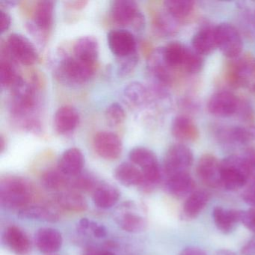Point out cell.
Returning a JSON list of instances; mask_svg holds the SVG:
<instances>
[{"label":"cell","instance_id":"1","mask_svg":"<svg viewBox=\"0 0 255 255\" xmlns=\"http://www.w3.org/2000/svg\"><path fill=\"white\" fill-rule=\"evenodd\" d=\"M222 187L236 191L244 187L249 180L255 177V171L244 153L234 154L221 161Z\"/></svg>","mask_w":255,"mask_h":255},{"label":"cell","instance_id":"2","mask_svg":"<svg viewBox=\"0 0 255 255\" xmlns=\"http://www.w3.org/2000/svg\"><path fill=\"white\" fill-rule=\"evenodd\" d=\"M162 49L167 65L174 72L195 74L202 69L204 65L202 56L179 41H172Z\"/></svg>","mask_w":255,"mask_h":255},{"label":"cell","instance_id":"3","mask_svg":"<svg viewBox=\"0 0 255 255\" xmlns=\"http://www.w3.org/2000/svg\"><path fill=\"white\" fill-rule=\"evenodd\" d=\"M33 197V189L26 179L17 176L2 178L0 183V202L9 210H20L27 206Z\"/></svg>","mask_w":255,"mask_h":255},{"label":"cell","instance_id":"4","mask_svg":"<svg viewBox=\"0 0 255 255\" xmlns=\"http://www.w3.org/2000/svg\"><path fill=\"white\" fill-rule=\"evenodd\" d=\"M225 80L231 87L245 88L255 93V57L246 53L233 59L225 71Z\"/></svg>","mask_w":255,"mask_h":255},{"label":"cell","instance_id":"5","mask_svg":"<svg viewBox=\"0 0 255 255\" xmlns=\"http://www.w3.org/2000/svg\"><path fill=\"white\" fill-rule=\"evenodd\" d=\"M95 73V65H89L75 56L63 58L56 70V77L62 83L80 85L89 81Z\"/></svg>","mask_w":255,"mask_h":255},{"label":"cell","instance_id":"6","mask_svg":"<svg viewBox=\"0 0 255 255\" xmlns=\"http://www.w3.org/2000/svg\"><path fill=\"white\" fill-rule=\"evenodd\" d=\"M12 90L11 113L14 117L26 120L25 125L28 122V116L32 114L36 106L35 89L32 85L19 77L12 86Z\"/></svg>","mask_w":255,"mask_h":255},{"label":"cell","instance_id":"7","mask_svg":"<svg viewBox=\"0 0 255 255\" xmlns=\"http://www.w3.org/2000/svg\"><path fill=\"white\" fill-rule=\"evenodd\" d=\"M193 164L192 150L183 144L170 146L164 158L163 172L166 177L189 172Z\"/></svg>","mask_w":255,"mask_h":255},{"label":"cell","instance_id":"8","mask_svg":"<svg viewBox=\"0 0 255 255\" xmlns=\"http://www.w3.org/2000/svg\"><path fill=\"white\" fill-rule=\"evenodd\" d=\"M111 16L119 26H132L135 30L144 26V17L135 1L116 0L111 2Z\"/></svg>","mask_w":255,"mask_h":255},{"label":"cell","instance_id":"9","mask_svg":"<svg viewBox=\"0 0 255 255\" xmlns=\"http://www.w3.org/2000/svg\"><path fill=\"white\" fill-rule=\"evenodd\" d=\"M217 47L224 56L231 59H237L243 51V40L240 32L231 23H221L216 26Z\"/></svg>","mask_w":255,"mask_h":255},{"label":"cell","instance_id":"10","mask_svg":"<svg viewBox=\"0 0 255 255\" xmlns=\"http://www.w3.org/2000/svg\"><path fill=\"white\" fill-rule=\"evenodd\" d=\"M7 51L14 59L24 65H34L38 59V53L29 38L20 33L8 35L5 44Z\"/></svg>","mask_w":255,"mask_h":255},{"label":"cell","instance_id":"11","mask_svg":"<svg viewBox=\"0 0 255 255\" xmlns=\"http://www.w3.org/2000/svg\"><path fill=\"white\" fill-rule=\"evenodd\" d=\"M135 203H125L120 207L115 216L116 222L121 228L131 234H140L145 231L147 220L136 210Z\"/></svg>","mask_w":255,"mask_h":255},{"label":"cell","instance_id":"12","mask_svg":"<svg viewBox=\"0 0 255 255\" xmlns=\"http://www.w3.org/2000/svg\"><path fill=\"white\" fill-rule=\"evenodd\" d=\"M94 149L103 159L116 160L122 155L123 144L119 135L108 131L98 132L94 137Z\"/></svg>","mask_w":255,"mask_h":255},{"label":"cell","instance_id":"13","mask_svg":"<svg viewBox=\"0 0 255 255\" xmlns=\"http://www.w3.org/2000/svg\"><path fill=\"white\" fill-rule=\"evenodd\" d=\"M240 101L231 92H216L210 97L207 104L209 113L216 117L228 118L237 114Z\"/></svg>","mask_w":255,"mask_h":255},{"label":"cell","instance_id":"14","mask_svg":"<svg viewBox=\"0 0 255 255\" xmlns=\"http://www.w3.org/2000/svg\"><path fill=\"white\" fill-rule=\"evenodd\" d=\"M221 162L212 154H204L197 164L196 173L199 180L210 188L222 187Z\"/></svg>","mask_w":255,"mask_h":255},{"label":"cell","instance_id":"15","mask_svg":"<svg viewBox=\"0 0 255 255\" xmlns=\"http://www.w3.org/2000/svg\"><path fill=\"white\" fill-rule=\"evenodd\" d=\"M107 43L112 53L118 59L136 52L135 37L127 29H112L107 34Z\"/></svg>","mask_w":255,"mask_h":255},{"label":"cell","instance_id":"16","mask_svg":"<svg viewBox=\"0 0 255 255\" xmlns=\"http://www.w3.org/2000/svg\"><path fill=\"white\" fill-rule=\"evenodd\" d=\"M85 157L83 152L77 147L67 149L58 161V169L69 178H74L83 172Z\"/></svg>","mask_w":255,"mask_h":255},{"label":"cell","instance_id":"17","mask_svg":"<svg viewBox=\"0 0 255 255\" xmlns=\"http://www.w3.org/2000/svg\"><path fill=\"white\" fill-rule=\"evenodd\" d=\"M4 244L16 255H28L32 251V243L24 231L11 225L4 231Z\"/></svg>","mask_w":255,"mask_h":255},{"label":"cell","instance_id":"18","mask_svg":"<svg viewBox=\"0 0 255 255\" xmlns=\"http://www.w3.org/2000/svg\"><path fill=\"white\" fill-rule=\"evenodd\" d=\"M35 243L40 252L47 255H53L60 250L63 244V238L57 230L42 228L35 233Z\"/></svg>","mask_w":255,"mask_h":255},{"label":"cell","instance_id":"19","mask_svg":"<svg viewBox=\"0 0 255 255\" xmlns=\"http://www.w3.org/2000/svg\"><path fill=\"white\" fill-rule=\"evenodd\" d=\"M195 183L189 172L166 177L165 189L171 196L183 198L195 192Z\"/></svg>","mask_w":255,"mask_h":255},{"label":"cell","instance_id":"20","mask_svg":"<svg viewBox=\"0 0 255 255\" xmlns=\"http://www.w3.org/2000/svg\"><path fill=\"white\" fill-rule=\"evenodd\" d=\"M80 114L72 106L65 105L59 107L53 118L55 129L58 133H69L78 126Z\"/></svg>","mask_w":255,"mask_h":255},{"label":"cell","instance_id":"21","mask_svg":"<svg viewBox=\"0 0 255 255\" xmlns=\"http://www.w3.org/2000/svg\"><path fill=\"white\" fill-rule=\"evenodd\" d=\"M73 53L77 59L89 65H95L99 56L98 40L91 35L78 38L74 43Z\"/></svg>","mask_w":255,"mask_h":255},{"label":"cell","instance_id":"22","mask_svg":"<svg viewBox=\"0 0 255 255\" xmlns=\"http://www.w3.org/2000/svg\"><path fill=\"white\" fill-rule=\"evenodd\" d=\"M54 2L50 0L38 1L34 10L33 23L30 24L34 32L45 33L50 30L53 24Z\"/></svg>","mask_w":255,"mask_h":255},{"label":"cell","instance_id":"23","mask_svg":"<svg viewBox=\"0 0 255 255\" xmlns=\"http://www.w3.org/2000/svg\"><path fill=\"white\" fill-rule=\"evenodd\" d=\"M171 133L174 138L183 142H195L200 138V132L193 121L186 116L176 117L171 124Z\"/></svg>","mask_w":255,"mask_h":255},{"label":"cell","instance_id":"24","mask_svg":"<svg viewBox=\"0 0 255 255\" xmlns=\"http://www.w3.org/2000/svg\"><path fill=\"white\" fill-rule=\"evenodd\" d=\"M243 211L228 210L222 207L213 209V218L215 225L223 234H230L239 223H242Z\"/></svg>","mask_w":255,"mask_h":255},{"label":"cell","instance_id":"25","mask_svg":"<svg viewBox=\"0 0 255 255\" xmlns=\"http://www.w3.org/2000/svg\"><path fill=\"white\" fill-rule=\"evenodd\" d=\"M210 199V193L207 190H196L187 197L182 209V218L192 220L199 216Z\"/></svg>","mask_w":255,"mask_h":255},{"label":"cell","instance_id":"26","mask_svg":"<svg viewBox=\"0 0 255 255\" xmlns=\"http://www.w3.org/2000/svg\"><path fill=\"white\" fill-rule=\"evenodd\" d=\"M192 49L201 56L210 54L217 47L216 27L205 26L198 31L192 39Z\"/></svg>","mask_w":255,"mask_h":255},{"label":"cell","instance_id":"27","mask_svg":"<svg viewBox=\"0 0 255 255\" xmlns=\"http://www.w3.org/2000/svg\"><path fill=\"white\" fill-rule=\"evenodd\" d=\"M121 192L116 186L107 183H99L92 192V198L97 207L104 210L114 207L120 199Z\"/></svg>","mask_w":255,"mask_h":255},{"label":"cell","instance_id":"28","mask_svg":"<svg viewBox=\"0 0 255 255\" xmlns=\"http://www.w3.org/2000/svg\"><path fill=\"white\" fill-rule=\"evenodd\" d=\"M56 204L67 211L73 212V213H82L85 212L88 209L87 201L86 198L74 190L61 191L56 194Z\"/></svg>","mask_w":255,"mask_h":255},{"label":"cell","instance_id":"29","mask_svg":"<svg viewBox=\"0 0 255 255\" xmlns=\"http://www.w3.org/2000/svg\"><path fill=\"white\" fill-rule=\"evenodd\" d=\"M114 176L121 184L128 187H138L142 181V172L132 162H122L118 165L115 169Z\"/></svg>","mask_w":255,"mask_h":255},{"label":"cell","instance_id":"30","mask_svg":"<svg viewBox=\"0 0 255 255\" xmlns=\"http://www.w3.org/2000/svg\"><path fill=\"white\" fill-rule=\"evenodd\" d=\"M164 9L180 23L191 17L195 2L191 0H168L163 2Z\"/></svg>","mask_w":255,"mask_h":255},{"label":"cell","instance_id":"31","mask_svg":"<svg viewBox=\"0 0 255 255\" xmlns=\"http://www.w3.org/2000/svg\"><path fill=\"white\" fill-rule=\"evenodd\" d=\"M221 138L225 141L245 144L255 141V125L249 127H234L222 129Z\"/></svg>","mask_w":255,"mask_h":255},{"label":"cell","instance_id":"32","mask_svg":"<svg viewBox=\"0 0 255 255\" xmlns=\"http://www.w3.org/2000/svg\"><path fill=\"white\" fill-rule=\"evenodd\" d=\"M21 219H33L47 222H56L59 220L57 212L49 207L42 205H29L18 211Z\"/></svg>","mask_w":255,"mask_h":255},{"label":"cell","instance_id":"33","mask_svg":"<svg viewBox=\"0 0 255 255\" xmlns=\"http://www.w3.org/2000/svg\"><path fill=\"white\" fill-rule=\"evenodd\" d=\"M129 159L142 171L160 166L156 154L147 147H134L129 151Z\"/></svg>","mask_w":255,"mask_h":255},{"label":"cell","instance_id":"34","mask_svg":"<svg viewBox=\"0 0 255 255\" xmlns=\"http://www.w3.org/2000/svg\"><path fill=\"white\" fill-rule=\"evenodd\" d=\"M123 95L125 101L134 107L147 104L150 96L149 89L139 82H132L125 86Z\"/></svg>","mask_w":255,"mask_h":255},{"label":"cell","instance_id":"35","mask_svg":"<svg viewBox=\"0 0 255 255\" xmlns=\"http://www.w3.org/2000/svg\"><path fill=\"white\" fill-rule=\"evenodd\" d=\"M41 184L49 190H60L71 187V178L62 174L59 169H48L43 173Z\"/></svg>","mask_w":255,"mask_h":255},{"label":"cell","instance_id":"36","mask_svg":"<svg viewBox=\"0 0 255 255\" xmlns=\"http://www.w3.org/2000/svg\"><path fill=\"white\" fill-rule=\"evenodd\" d=\"M154 26L159 33L168 35L174 33L177 30L178 23L163 9L155 17Z\"/></svg>","mask_w":255,"mask_h":255},{"label":"cell","instance_id":"37","mask_svg":"<svg viewBox=\"0 0 255 255\" xmlns=\"http://www.w3.org/2000/svg\"><path fill=\"white\" fill-rule=\"evenodd\" d=\"M19 76L9 61L2 59L0 62V83L2 87H12L18 80Z\"/></svg>","mask_w":255,"mask_h":255},{"label":"cell","instance_id":"38","mask_svg":"<svg viewBox=\"0 0 255 255\" xmlns=\"http://www.w3.org/2000/svg\"><path fill=\"white\" fill-rule=\"evenodd\" d=\"M98 180L89 174H81L72 178L71 182V190L76 192H93L98 185Z\"/></svg>","mask_w":255,"mask_h":255},{"label":"cell","instance_id":"39","mask_svg":"<svg viewBox=\"0 0 255 255\" xmlns=\"http://www.w3.org/2000/svg\"><path fill=\"white\" fill-rule=\"evenodd\" d=\"M105 117L110 125L119 126L125 122L126 113L123 107L119 103H113L107 107L105 111Z\"/></svg>","mask_w":255,"mask_h":255},{"label":"cell","instance_id":"40","mask_svg":"<svg viewBox=\"0 0 255 255\" xmlns=\"http://www.w3.org/2000/svg\"><path fill=\"white\" fill-rule=\"evenodd\" d=\"M138 62V56L136 52L125 56L119 58L118 62V74L120 77H126L133 71Z\"/></svg>","mask_w":255,"mask_h":255},{"label":"cell","instance_id":"41","mask_svg":"<svg viewBox=\"0 0 255 255\" xmlns=\"http://www.w3.org/2000/svg\"><path fill=\"white\" fill-rule=\"evenodd\" d=\"M242 223L247 229L255 234V209L243 211Z\"/></svg>","mask_w":255,"mask_h":255},{"label":"cell","instance_id":"42","mask_svg":"<svg viewBox=\"0 0 255 255\" xmlns=\"http://www.w3.org/2000/svg\"><path fill=\"white\" fill-rule=\"evenodd\" d=\"M90 231L93 234L94 237L96 238H103V237H105L107 234V229L104 225L98 224V222H93V221H91L90 225L88 230V232H90Z\"/></svg>","mask_w":255,"mask_h":255},{"label":"cell","instance_id":"43","mask_svg":"<svg viewBox=\"0 0 255 255\" xmlns=\"http://www.w3.org/2000/svg\"><path fill=\"white\" fill-rule=\"evenodd\" d=\"M11 19L9 14L4 11L0 10V31L2 33L6 32L11 26Z\"/></svg>","mask_w":255,"mask_h":255},{"label":"cell","instance_id":"44","mask_svg":"<svg viewBox=\"0 0 255 255\" xmlns=\"http://www.w3.org/2000/svg\"><path fill=\"white\" fill-rule=\"evenodd\" d=\"M243 198L245 202L255 209V184L252 185L243 192Z\"/></svg>","mask_w":255,"mask_h":255},{"label":"cell","instance_id":"45","mask_svg":"<svg viewBox=\"0 0 255 255\" xmlns=\"http://www.w3.org/2000/svg\"><path fill=\"white\" fill-rule=\"evenodd\" d=\"M241 253L243 255H255V236L243 246Z\"/></svg>","mask_w":255,"mask_h":255},{"label":"cell","instance_id":"46","mask_svg":"<svg viewBox=\"0 0 255 255\" xmlns=\"http://www.w3.org/2000/svg\"><path fill=\"white\" fill-rule=\"evenodd\" d=\"M83 255H116L111 251L101 250L95 247L86 248Z\"/></svg>","mask_w":255,"mask_h":255},{"label":"cell","instance_id":"47","mask_svg":"<svg viewBox=\"0 0 255 255\" xmlns=\"http://www.w3.org/2000/svg\"><path fill=\"white\" fill-rule=\"evenodd\" d=\"M86 0H75V1H66L65 5L71 9L80 10L84 8L88 4Z\"/></svg>","mask_w":255,"mask_h":255},{"label":"cell","instance_id":"48","mask_svg":"<svg viewBox=\"0 0 255 255\" xmlns=\"http://www.w3.org/2000/svg\"><path fill=\"white\" fill-rule=\"evenodd\" d=\"M179 255H208L202 249L198 248L189 247L182 251Z\"/></svg>","mask_w":255,"mask_h":255},{"label":"cell","instance_id":"49","mask_svg":"<svg viewBox=\"0 0 255 255\" xmlns=\"http://www.w3.org/2000/svg\"><path fill=\"white\" fill-rule=\"evenodd\" d=\"M90 223L91 220H89V219H87V218H83V219L79 222V230L83 233L88 232Z\"/></svg>","mask_w":255,"mask_h":255},{"label":"cell","instance_id":"50","mask_svg":"<svg viewBox=\"0 0 255 255\" xmlns=\"http://www.w3.org/2000/svg\"><path fill=\"white\" fill-rule=\"evenodd\" d=\"M216 255H237L232 251L228 250V249H220L216 252Z\"/></svg>","mask_w":255,"mask_h":255},{"label":"cell","instance_id":"51","mask_svg":"<svg viewBox=\"0 0 255 255\" xmlns=\"http://www.w3.org/2000/svg\"><path fill=\"white\" fill-rule=\"evenodd\" d=\"M17 4V1H11V0L3 1V2H1V5H3L4 6L7 7V8H11V7H14Z\"/></svg>","mask_w":255,"mask_h":255},{"label":"cell","instance_id":"52","mask_svg":"<svg viewBox=\"0 0 255 255\" xmlns=\"http://www.w3.org/2000/svg\"><path fill=\"white\" fill-rule=\"evenodd\" d=\"M5 147H6V141H5L2 135H0V151H1V153H3Z\"/></svg>","mask_w":255,"mask_h":255},{"label":"cell","instance_id":"53","mask_svg":"<svg viewBox=\"0 0 255 255\" xmlns=\"http://www.w3.org/2000/svg\"><path fill=\"white\" fill-rule=\"evenodd\" d=\"M54 255V254H53V255Z\"/></svg>","mask_w":255,"mask_h":255}]
</instances>
